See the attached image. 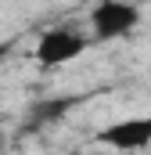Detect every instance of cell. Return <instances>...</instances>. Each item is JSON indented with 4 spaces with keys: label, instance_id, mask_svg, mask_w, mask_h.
<instances>
[{
    "label": "cell",
    "instance_id": "cell-1",
    "mask_svg": "<svg viewBox=\"0 0 151 155\" xmlns=\"http://www.w3.org/2000/svg\"><path fill=\"white\" fill-rule=\"evenodd\" d=\"M86 51V40L72 33V29H47L43 36L36 40V61L54 69V65H65Z\"/></svg>",
    "mask_w": 151,
    "mask_h": 155
},
{
    "label": "cell",
    "instance_id": "cell-2",
    "mask_svg": "<svg viewBox=\"0 0 151 155\" xmlns=\"http://www.w3.org/2000/svg\"><path fill=\"white\" fill-rule=\"evenodd\" d=\"M137 7L133 4H122V0H101L90 15L94 22V33L97 40H115V36H126L133 25H137Z\"/></svg>",
    "mask_w": 151,
    "mask_h": 155
},
{
    "label": "cell",
    "instance_id": "cell-3",
    "mask_svg": "<svg viewBox=\"0 0 151 155\" xmlns=\"http://www.w3.org/2000/svg\"><path fill=\"white\" fill-rule=\"evenodd\" d=\"M101 144H112L122 152H133V148H148L151 144V116L144 119H122L108 130H101Z\"/></svg>",
    "mask_w": 151,
    "mask_h": 155
},
{
    "label": "cell",
    "instance_id": "cell-4",
    "mask_svg": "<svg viewBox=\"0 0 151 155\" xmlns=\"http://www.w3.org/2000/svg\"><path fill=\"white\" fill-rule=\"evenodd\" d=\"M76 105H79V97L76 94H61V97H43L33 105V112H29V123L33 126H43V123H58V119H65L72 112Z\"/></svg>",
    "mask_w": 151,
    "mask_h": 155
},
{
    "label": "cell",
    "instance_id": "cell-5",
    "mask_svg": "<svg viewBox=\"0 0 151 155\" xmlns=\"http://www.w3.org/2000/svg\"><path fill=\"white\" fill-rule=\"evenodd\" d=\"M7 51H11V43H0V61L7 58Z\"/></svg>",
    "mask_w": 151,
    "mask_h": 155
}]
</instances>
